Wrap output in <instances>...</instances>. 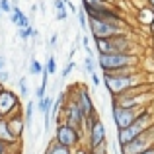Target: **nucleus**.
I'll return each instance as SVG.
<instances>
[{
	"label": "nucleus",
	"instance_id": "obj_1",
	"mask_svg": "<svg viewBox=\"0 0 154 154\" xmlns=\"http://www.w3.org/2000/svg\"><path fill=\"white\" fill-rule=\"evenodd\" d=\"M152 123H154V111L150 107H146V105H143V107L139 109V113H137L135 121H133L129 127L117 129V146L127 144L129 140H133L135 137H139L140 133H144Z\"/></svg>",
	"mask_w": 154,
	"mask_h": 154
},
{
	"label": "nucleus",
	"instance_id": "obj_2",
	"mask_svg": "<svg viewBox=\"0 0 154 154\" xmlns=\"http://www.w3.org/2000/svg\"><path fill=\"white\" fill-rule=\"evenodd\" d=\"M102 82L105 84L109 96L115 98V96H121L125 92L133 90V88L140 86L143 84V74H139V72H133V74H111V72H103Z\"/></svg>",
	"mask_w": 154,
	"mask_h": 154
},
{
	"label": "nucleus",
	"instance_id": "obj_3",
	"mask_svg": "<svg viewBox=\"0 0 154 154\" xmlns=\"http://www.w3.org/2000/svg\"><path fill=\"white\" fill-rule=\"evenodd\" d=\"M139 55L135 53H111V55H98L96 63L102 72H117L127 66H139Z\"/></svg>",
	"mask_w": 154,
	"mask_h": 154
},
{
	"label": "nucleus",
	"instance_id": "obj_4",
	"mask_svg": "<svg viewBox=\"0 0 154 154\" xmlns=\"http://www.w3.org/2000/svg\"><path fill=\"white\" fill-rule=\"evenodd\" d=\"M94 47L98 51V55H111V53H133L135 45L125 33H121L109 39H94Z\"/></svg>",
	"mask_w": 154,
	"mask_h": 154
},
{
	"label": "nucleus",
	"instance_id": "obj_5",
	"mask_svg": "<svg viewBox=\"0 0 154 154\" xmlns=\"http://www.w3.org/2000/svg\"><path fill=\"white\" fill-rule=\"evenodd\" d=\"M84 137H86V135L80 133L78 129H74V127H70V125L59 121L57 127H55V137H53V139H55L59 144H63V146L72 148V150H74V148H78L80 144H82Z\"/></svg>",
	"mask_w": 154,
	"mask_h": 154
},
{
	"label": "nucleus",
	"instance_id": "obj_6",
	"mask_svg": "<svg viewBox=\"0 0 154 154\" xmlns=\"http://www.w3.org/2000/svg\"><path fill=\"white\" fill-rule=\"evenodd\" d=\"M152 146H154V123L144 133H140L139 137H135L127 144L119 146V154H140L143 150L152 148Z\"/></svg>",
	"mask_w": 154,
	"mask_h": 154
},
{
	"label": "nucleus",
	"instance_id": "obj_7",
	"mask_svg": "<svg viewBox=\"0 0 154 154\" xmlns=\"http://www.w3.org/2000/svg\"><path fill=\"white\" fill-rule=\"evenodd\" d=\"M103 144H107V131L103 121L96 117L94 123L86 129V150H98Z\"/></svg>",
	"mask_w": 154,
	"mask_h": 154
},
{
	"label": "nucleus",
	"instance_id": "obj_8",
	"mask_svg": "<svg viewBox=\"0 0 154 154\" xmlns=\"http://www.w3.org/2000/svg\"><path fill=\"white\" fill-rule=\"evenodd\" d=\"M88 29H90V35L94 39H109V37L125 33V27L103 22V20H88Z\"/></svg>",
	"mask_w": 154,
	"mask_h": 154
},
{
	"label": "nucleus",
	"instance_id": "obj_9",
	"mask_svg": "<svg viewBox=\"0 0 154 154\" xmlns=\"http://www.w3.org/2000/svg\"><path fill=\"white\" fill-rule=\"evenodd\" d=\"M60 121L66 125H70V127L78 129L80 133H84V113L82 109L78 107V103L74 102V100L68 98V102L64 103L63 111H60ZM86 135V133H84Z\"/></svg>",
	"mask_w": 154,
	"mask_h": 154
},
{
	"label": "nucleus",
	"instance_id": "obj_10",
	"mask_svg": "<svg viewBox=\"0 0 154 154\" xmlns=\"http://www.w3.org/2000/svg\"><path fill=\"white\" fill-rule=\"evenodd\" d=\"M22 109V100L14 90L2 86L0 88V115L2 117H10L12 113Z\"/></svg>",
	"mask_w": 154,
	"mask_h": 154
},
{
	"label": "nucleus",
	"instance_id": "obj_11",
	"mask_svg": "<svg viewBox=\"0 0 154 154\" xmlns=\"http://www.w3.org/2000/svg\"><path fill=\"white\" fill-rule=\"evenodd\" d=\"M140 109V107H139ZM139 109H127V107H119V105L111 103V117H113V123H115L117 129H125L135 121Z\"/></svg>",
	"mask_w": 154,
	"mask_h": 154
},
{
	"label": "nucleus",
	"instance_id": "obj_12",
	"mask_svg": "<svg viewBox=\"0 0 154 154\" xmlns=\"http://www.w3.org/2000/svg\"><path fill=\"white\" fill-rule=\"evenodd\" d=\"M6 121V127H8V133L12 135L14 140H22L23 137V131H26V119H23V107L20 111L12 113L10 117H4Z\"/></svg>",
	"mask_w": 154,
	"mask_h": 154
},
{
	"label": "nucleus",
	"instance_id": "obj_13",
	"mask_svg": "<svg viewBox=\"0 0 154 154\" xmlns=\"http://www.w3.org/2000/svg\"><path fill=\"white\" fill-rule=\"evenodd\" d=\"M68 98H70V96H68ZM70 100H74V102L78 103V107L82 109L84 117L92 115V113L96 111L94 100H92V96H90V92H88L86 86H74V98H70Z\"/></svg>",
	"mask_w": 154,
	"mask_h": 154
},
{
	"label": "nucleus",
	"instance_id": "obj_14",
	"mask_svg": "<svg viewBox=\"0 0 154 154\" xmlns=\"http://www.w3.org/2000/svg\"><path fill=\"white\" fill-rule=\"evenodd\" d=\"M137 20H139L143 26H148L150 27V23L154 22V10L150 6H146L144 4L143 8H139V12H137Z\"/></svg>",
	"mask_w": 154,
	"mask_h": 154
},
{
	"label": "nucleus",
	"instance_id": "obj_15",
	"mask_svg": "<svg viewBox=\"0 0 154 154\" xmlns=\"http://www.w3.org/2000/svg\"><path fill=\"white\" fill-rule=\"evenodd\" d=\"M43 154H74V152H72V148L63 146V144H59L55 139H53L51 143L47 144V148H45V152H43Z\"/></svg>",
	"mask_w": 154,
	"mask_h": 154
},
{
	"label": "nucleus",
	"instance_id": "obj_16",
	"mask_svg": "<svg viewBox=\"0 0 154 154\" xmlns=\"http://www.w3.org/2000/svg\"><path fill=\"white\" fill-rule=\"evenodd\" d=\"M33 111H35V102L33 100H29L27 105L23 107V119H26V129H31V125H33Z\"/></svg>",
	"mask_w": 154,
	"mask_h": 154
},
{
	"label": "nucleus",
	"instance_id": "obj_17",
	"mask_svg": "<svg viewBox=\"0 0 154 154\" xmlns=\"http://www.w3.org/2000/svg\"><path fill=\"white\" fill-rule=\"evenodd\" d=\"M43 66H45V64L39 63L37 59H31L29 60V68H27V74L29 76H39L43 72Z\"/></svg>",
	"mask_w": 154,
	"mask_h": 154
},
{
	"label": "nucleus",
	"instance_id": "obj_18",
	"mask_svg": "<svg viewBox=\"0 0 154 154\" xmlns=\"http://www.w3.org/2000/svg\"><path fill=\"white\" fill-rule=\"evenodd\" d=\"M0 140H4V143H8V144L18 143V140H14L12 135L8 133V127H6V121H4V119H0Z\"/></svg>",
	"mask_w": 154,
	"mask_h": 154
},
{
	"label": "nucleus",
	"instance_id": "obj_19",
	"mask_svg": "<svg viewBox=\"0 0 154 154\" xmlns=\"http://www.w3.org/2000/svg\"><path fill=\"white\" fill-rule=\"evenodd\" d=\"M45 70H47V74H57V70H59V64H57V59H55V55H49L47 57V63H45Z\"/></svg>",
	"mask_w": 154,
	"mask_h": 154
},
{
	"label": "nucleus",
	"instance_id": "obj_20",
	"mask_svg": "<svg viewBox=\"0 0 154 154\" xmlns=\"http://www.w3.org/2000/svg\"><path fill=\"white\" fill-rule=\"evenodd\" d=\"M84 70H86V74H92L98 70V63L94 60V57H84Z\"/></svg>",
	"mask_w": 154,
	"mask_h": 154
},
{
	"label": "nucleus",
	"instance_id": "obj_21",
	"mask_svg": "<svg viewBox=\"0 0 154 154\" xmlns=\"http://www.w3.org/2000/svg\"><path fill=\"white\" fill-rule=\"evenodd\" d=\"M18 88H20V98H27L29 96V84H27L26 76H22V78H18Z\"/></svg>",
	"mask_w": 154,
	"mask_h": 154
},
{
	"label": "nucleus",
	"instance_id": "obj_22",
	"mask_svg": "<svg viewBox=\"0 0 154 154\" xmlns=\"http://www.w3.org/2000/svg\"><path fill=\"white\" fill-rule=\"evenodd\" d=\"M76 16H78V26L82 27V29H88V16H86V12H84V8H78V10H76Z\"/></svg>",
	"mask_w": 154,
	"mask_h": 154
},
{
	"label": "nucleus",
	"instance_id": "obj_23",
	"mask_svg": "<svg viewBox=\"0 0 154 154\" xmlns=\"http://www.w3.org/2000/svg\"><path fill=\"white\" fill-rule=\"evenodd\" d=\"M31 31H33V26H29V27H18V37L22 39V41H27V39H31Z\"/></svg>",
	"mask_w": 154,
	"mask_h": 154
},
{
	"label": "nucleus",
	"instance_id": "obj_24",
	"mask_svg": "<svg viewBox=\"0 0 154 154\" xmlns=\"http://www.w3.org/2000/svg\"><path fill=\"white\" fill-rule=\"evenodd\" d=\"M74 68H76V63H74V60H68L66 66L60 70V76H63V78H68V76H70V72L74 70Z\"/></svg>",
	"mask_w": 154,
	"mask_h": 154
},
{
	"label": "nucleus",
	"instance_id": "obj_25",
	"mask_svg": "<svg viewBox=\"0 0 154 154\" xmlns=\"http://www.w3.org/2000/svg\"><path fill=\"white\" fill-rule=\"evenodd\" d=\"M80 41H82V49H84V53H86L88 57H94V49L90 47V39H88L86 35H84V37L80 39Z\"/></svg>",
	"mask_w": 154,
	"mask_h": 154
},
{
	"label": "nucleus",
	"instance_id": "obj_26",
	"mask_svg": "<svg viewBox=\"0 0 154 154\" xmlns=\"http://www.w3.org/2000/svg\"><path fill=\"white\" fill-rule=\"evenodd\" d=\"M0 10H2V14H10L12 12V2L10 0H0Z\"/></svg>",
	"mask_w": 154,
	"mask_h": 154
},
{
	"label": "nucleus",
	"instance_id": "obj_27",
	"mask_svg": "<svg viewBox=\"0 0 154 154\" xmlns=\"http://www.w3.org/2000/svg\"><path fill=\"white\" fill-rule=\"evenodd\" d=\"M57 20H59V22H64V20L68 18V10L66 8H63V10H57V16H55Z\"/></svg>",
	"mask_w": 154,
	"mask_h": 154
},
{
	"label": "nucleus",
	"instance_id": "obj_28",
	"mask_svg": "<svg viewBox=\"0 0 154 154\" xmlns=\"http://www.w3.org/2000/svg\"><path fill=\"white\" fill-rule=\"evenodd\" d=\"M90 78H92V84H94L96 88H98L100 84H102V76L98 74V70H96V72H92V74H90Z\"/></svg>",
	"mask_w": 154,
	"mask_h": 154
},
{
	"label": "nucleus",
	"instance_id": "obj_29",
	"mask_svg": "<svg viewBox=\"0 0 154 154\" xmlns=\"http://www.w3.org/2000/svg\"><path fill=\"white\" fill-rule=\"evenodd\" d=\"M8 80H10V72L4 68V70H0V84H6Z\"/></svg>",
	"mask_w": 154,
	"mask_h": 154
},
{
	"label": "nucleus",
	"instance_id": "obj_30",
	"mask_svg": "<svg viewBox=\"0 0 154 154\" xmlns=\"http://www.w3.org/2000/svg\"><path fill=\"white\" fill-rule=\"evenodd\" d=\"M88 154H107V144H103V146H100L98 150H88Z\"/></svg>",
	"mask_w": 154,
	"mask_h": 154
},
{
	"label": "nucleus",
	"instance_id": "obj_31",
	"mask_svg": "<svg viewBox=\"0 0 154 154\" xmlns=\"http://www.w3.org/2000/svg\"><path fill=\"white\" fill-rule=\"evenodd\" d=\"M53 6H55V12H57V10H63V8H66V4H64L63 0H53Z\"/></svg>",
	"mask_w": 154,
	"mask_h": 154
},
{
	"label": "nucleus",
	"instance_id": "obj_32",
	"mask_svg": "<svg viewBox=\"0 0 154 154\" xmlns=\"http://www.w3.org/2000/svg\"><path fill=\"white\" fill-rule=\"evenodd\" d=\"M57 41H59V35H57V33H53V35H51V39H49V45L53 47V49L57 47Z\"/></svg>",
	"mask_w": 154,
	"mask_h": 154
},
{
	"label": "nucleus",
	"instance_id": "obj_33",
	"mask_svg": "<svg viewBox=\"0 0 154 154\" xmlns=\"http://www.w3.org/2000/svg\"><path fill=\"white\" fill-rule=\"evenodd\" d=\"M107 2V0H82V4H92V6H96V4H103Z\"/></svg>",
	"mask_w": 154,
	"mask_h": 154
},
{
	"label": "nucleus",
	"instance_id": "obj_34",
	"mask_svg": "<svg viewBox=\"0 0 154 154\" xmlns=\"http://www.w3.org/2000/svg\"><path fill=\"white\" fill-rule=\"evenodd\" d=\"M4 68H6V57L0 53V70H4Z\"/></svg>",
	"mask_w": 154,
	"mask_h": 154
},
{
	"label": "nucleus",
	"instance_id": "obj_35",
	"mask_svg": "<svg viewBox=\"0 0 154 154\" xmlns=\"http://www.w3.org/2000/svg\"><path fill=\"white\" fill-rule=\"evenodd\" d=\"M10 22L14 23V26H18V16H16V14H10Z\"/></svg>",
	"mask_w": 154,
	"mask_h": 154
},
{
	"label": "nucleus",
	"instance_id": "obj_36",
	"mask_svg": "<svg viewBox=\"0 0 154 154\" xmlns=\"http://www.w3.org/2000/svg\"><path fill=\"white\" fill-rule=\"evenodd\" d=\"M37 37H39V29L33 27V31H31V39H37Z\"/></svg>",
	"mask_w": 154,
	"mask_h": 154
},
{
	"label": "nucleus",
	"instance_id": "obj_37",
	"mask_svg": "<svg viewBox=\"0 0 154 154\" xmlns=\"http://www.w3.org/2000/svg\"><path fill=\"white\" fill-rule=\"evenodd\" d=\"M74 55H76V49H70V51H68V60L74 59Z\"/></svg>",
	"mask_w": 154,
	"mask_h": 154
},
{
	"label": "nucleus",
	"instance_id": "obj_38",
	"mask_svg": "<svg viewBox=\"0 0 154 154\" xmlns=\"http://www.w3.org/2000/svg\"><path fill=\"white\" fill-rule=\"evenodd\" d=\"M140 154H154V146H152V148H146V150H143Z\"/></svg>",
	"mask_w": 154,
	"mask_h": 154
},
{
	"label": "nucleus",
	"instance_id": "obj_39",
	"mask_svg": "<svg viewBox=\"0 0 154 154\" xmlns=\"http://www.w3.org/2000/svg\"><path fill=\"white\" fill-rule=\"evenodd\" d=\"M146 6H150L152 10H154V0H146Z\"/></svg>",
	"mask_w": 154,
	"mask_h": 154
},
{
	"label": "nucleus",
	"instance_id": "obj_40",
	"mask_svg": "<svg viewBox=\"0 0 154 154\" xmlns=\"http://www.w3.org/2000/svg\"><path fill=\"white\" fill-rule=\"evenodd\" d=\"M148 29H150V33H152V37H154V22L150 23V27H148Z\"/></svg>",
	"mask_w": 154,
	"mask_h": 154
},
{
	"label": "nucleus",
	"instance_id": "obj_41",
	"mask_svg": "<svg viewBox=\"0 0 154 154\" xmlns=\"http://www.w3.org/2000/svg\"><path fill=\"white\" fill-rule=\"evenodd\" d=\"M63 2H64V4H66V2H70V0H63Z\"/></svg>",
	"mask_w": 154,
	"mask_h": 154
},
{
	"label": "nucleus",
	"instance_id": "obj_42",
	"mask_svg": "<svg viewBox=\"0 0 154 154\" xmlns=\"http://www.w3.org/2000/svg\"><path fill=\"white\" fill-rule=\"evenodd\" d=\"M0 18H2V10H0Z\"/></svg>",
	"mask_w": 154,
	"mask_h": 154
},
{
	"label": "nucleus",
	"instance_id": "obj_43",
	"mask_svg": "<svg viewBox=\"0 0 154 154\" xmlns=\"http://www.w3.org/2000/svg\"><path fill=\"white\" fill-rule=\"evenodd\" d=\"M0 119H4V117H2V115H0Z\"/></svg>",
	"mask_w": 154,
	"mask_h": 154
},
{
	"label": "nucleus",
	"instance_id": "obj_44",
	"mask_svg": "<svg viewBox=\"0 0 154 154\" xmlns=\"http://www.w3.org/2000/svg\"><path fill=\"white\" fill-rule=\"evenodd\" d=\"M2 86H4V84H0V88H2Z\"/></svg>",
	"mask_w": 154,
	"mask_h": 154
}]
</instances>
